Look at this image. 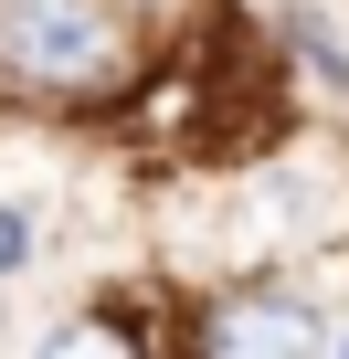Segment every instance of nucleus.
I'll use <instances>...</instances> for the list:
<instances>
[{
	"mask_svg": "<svg viewBox=\"0 0 349 359\" xmlns=\"http://www.w3.org/2000/svg\"><path fill=\"white\" fill-rule=\"evenodd\" d=\"M0 74L85 106L138 74V32L117 0H0Z\"/></svg>",
	"mask_w": 349,
	"mask_h": 359,
	"instance_id": "f257e3e1",
	"label": "nucleus"
},
{
	"mask_svg": "<svg viewBox=\"0 0 349 359\" xmlns=\"http://www.w3.org/2000/svg\"><path fill=\"white\" fill-rule=\"evenodd\" d=\"M191 348H212V359H307V348H328V317L286 306V296H223V306H202Z\"/></svg>",
	"mask_w": 349,
	"mask_h": 359,
	"instance_id": "f03ea898",
	"label": "nucleus"
},
{
	"mask_svg": "<svg viewBox=\"0 0 349 359\" xmlns=\"http://www.w3.org/2000/svg\"><path fill=\"white\" fill-rule=\"evenodd\" d=\"M22 254H32V222H22V212H0V275H11Z\"/></svg>",
	"mask_w": 349,
	"mask_h": 359,
	"instance_id": "7ed1b4c3",
	"label": "nucleus"
}]
</instances>
